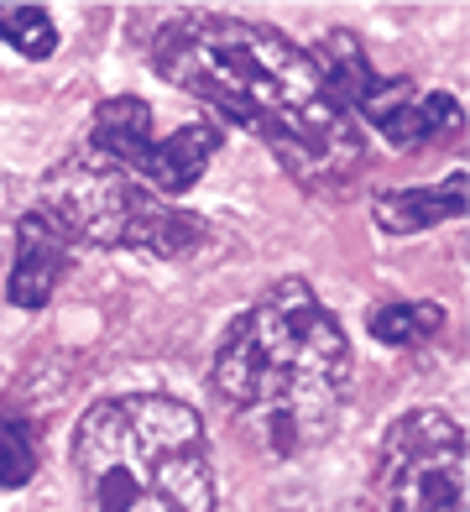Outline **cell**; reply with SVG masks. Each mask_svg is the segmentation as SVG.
Listing matches in <instances>:
<instances>
[{
	"label": "cell",
	"instance_id": "6da1fadb",
	"mask_svg": "<svg viewBox=\"0 0 470 512\" xmlns=\"http://www.w3.org/2000/svg\"><path fill=\"white\" fill-rule=\"evenodd\" d=\"M147 58L183 95L251 131L288 178L314 199H335L366 168L361 126L345 115L309 48L277 27L194 11L157 27Z\"/></svg>",
	"mask_w": 470,
	"mask_h": 512
},
{
	"label": "cell",
	"instance_id": "5b68a950",
	"mask_svg": "<svg viewBox=\"0 0 470 512\" xmlns=\"http://www.w3.org/2000/svg\"><path fill=\"white\" fill-rule=\"evenodd\" d=\"M465 429L444 408H413L382 434L366 476V512H470Z\"/></svg>",
	"mask_w": 470,
	"mask_h": 512
},
{
	"label": "cell",
	"instance_id": "7c38bea8",
	"mask_svg": "<svg viewBox=\"0 0 470 512\" xmlns=\"http://www.w3.org/2000/svg\"><path fill=\"white\" fill-rule=\"evenodd\" d=\"M0 42H11L27 58H53L58 53V27L42 6H0Z\"/></svg>",
	"mask_w": 470,
	"mask_h": 512
},
{
	"label": "cell",
	"instance_id": "277c9868",
	"mask_svg": "<svg viewBox=\"0 0 470 512\" xmlns=\"http://www.w3.org/2000/svg\"><path fill=\"white\" fill-rule=\"evenodd\" d=\"M68 241H89L105 251H147L162 262L194 256L209 241V225L199 215H188L183 204L152 194L147 183L126 178L121 168H110L94 152L63 157L53 173L42 178L37 204Z\"/></svg>",
	"mask_w": 470,
	"mask_h": 512
},
{
	"label": "cell",
	"instance_id": "3957f363",
	"mask_svg": "<svg viewBox=\"0 0 470 512\" xmlns=\"http://www.w3.org/2000/svg\"><path fill=\"white\" fill-rule=\"evenodd\" d=\"M74 471L94 512H215L204 424L162 392L94 403L74 434Z\"/></svg>",
	"mask_w": 470,
	"mask_h": 512
},
{
	"label": "cell",
	"instance_id": "9c48e42d",
	"mask_svg": "<svg viewBox=\"0 0 470 512\" xmlns=\"http://www.w3.org/2000/svg\"><path fill=\"white\" fill-rule=\"evenodd\" d=\"M465 215V173L455 168L434 189H382L371 199V220L382 236H418V230H434L444 220Z\"/></svg>",
	"mask_w": 470,
	"mask_h": 512
},
{
	"label": "cell",
	"instance_id": "ba28073f",
	"mask_svg": "<svg viewBox=\"0 0 470 512\" xmlns=\"http://www.w3.org/2000/svg\"><path fill=\"white\" fill-rule=\"evenodd\" d=\"M74 267V241L42 215V209H27L16 220V262H11V283L6 298L16 309H47L53 304L58 283Z\"/></svg>",
	"mask_w": 470,
	"mask_h": 512
},
{
	"label": "cell",
	"instance_id": "7a4b0ae2",
	"mask_svg": "<svg viewBox=\"0 0 470 512\" xmlns=\"http://www.w3.org/2000/svg\"><path fill=\"white\" fill-rule=\"evenodd\" d=\"M215 392L267 455L293 460L335 434L350 392V340L303 277H282L230 319L215 351Z\"/></svg>",
	"mask_w": 470,
	"mask_h": 512
},
{
	"label": "cell",
	"instance_id": "52a82bcc",
	"mask_svg": "<svg viewBox=\"0 0 470 512\" xmlns=\"http://www.w3.org/2000/svg\"><path fill=\"white\" fill-rule=\"evenodd\" d=\"M225 131L215 121H183L168 136H157L152 126V105L136 95H115L94 105V126H89V152L105 157L110 168H121L126 178L147 183L152 194L178 199L204 178L209 157L220 152Z\"/></svg>",
	"mask_w": 470,
	"mask_h": 512
},
{
	"label": "cell",
	"instance_id": "8992f818",
	"mask_svg": "<svg viewBox=\"0 0 470 512\" xmlns=\"http://www.w3.org/2000/svg\"><path fill=\"white\" fill-rule=\"evenodd\" d=\"M314 63L329 79V89H335V100L345 105L350 121L361 115V121L382 131L397 152L434 147V142L460 131V100L455 95H444V89H418L408 79H382L371 68V58L361 53V42L345 27H335L324 37Z\"/></svg>",
	"mask_w": 470,
	"mask_h": 512
},
{
	"label": "cell",
	"instance_id": "8fae6325",
	"mask_svg": "<svg viewBox=\"0 0 470 512\" xmlns=\"http://www.w3.org/2000/svg\"><path fill=\"white\" fill-rule=\"evenodd\" d=\"M444 330V309L439 304H382L371 314V335L397 351H413V345L434 340Z\"/></svg>",
	"mask_w": 470,
	"mask_h": 512
},
{
	"label": "cell",
	"instance_id": "30bf717a",
	"mask_svg": "<svg viewBox=\"0 0 470 512\" xmlns=\"http://www.w3.org/2000/svg\"><path fill=\"white\" fill-rule=\"evenodd\" d=\"M42 465V429L21 403H0V492L27 486Z\"/></svg>",
	"mask_w": 470,
	"mask_h": 512
}]
</instances>
